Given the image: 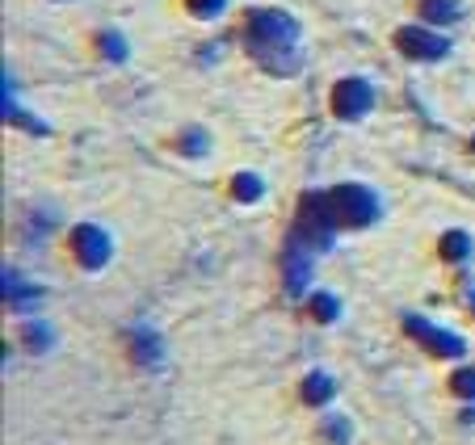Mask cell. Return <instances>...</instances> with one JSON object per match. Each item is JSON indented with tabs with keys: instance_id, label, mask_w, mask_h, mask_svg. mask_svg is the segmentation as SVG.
I'll list each match as a JSON object with an SVG mask.
<instances>
[{
	"instance_id": "7a4b0ae2",
	"label": "cell",
	"mask_w": 475,
	"mask_h": 445,
	"mask_svg": "<svg viewBox=\"0 0 475 445\" xmlns=\"http://www.w3.org/2000/svg\"><path fill=\"white\" fill-rule=\"evenodd\" d=\"M336 214H333V202H328V194H303V202H299V214H294V227L291 236L294 244H303L308 252H324L333 248V236H336Z\"/></svg>"
},
{
	"instance_id": "7c38bea8",
	"label": "cell",
	"mask_w": 475,
	"mask_h": 445,
	"mask_svg": "<svg viewBox=\"0 0 475 445\" xmlns=\"http://www.w3.org/2000/svg\"><path fill=\"white\" fill-rule=\"evenodd\" d=\"M232 194H236V202H257V197L266 194V181L257 172H240L236 181H232Z\"/></svg>"
},
{
	"instance_id": "ac0fdd59",
	"label": "cell",
	"mask_w": 475,
	"mask_h": 445,
	"mask_svg": "<svg viewBox=\"0 0 475 445\" xmlns=\"http://www.w3.org/2000/svg\"><path fill=\"white\" fill-rule=\"evenodd\" d=\"M324 437H328V445H345V441H350V420L333 416L328 424H324Z\"/></svg>"
},
{
	"instance_id": "277c9868",
	"label": "cell",
	"mask_w": 475,
	"mask_h": 445,
	"mask_svg": "<svg viewBox=\"0 0 475 445\" xmlns=\"http://www.w3.org/2000/svg\"><path fill=\"white\" fill-rule=\"evenodd\" d=\"M404 332L412 336V340H420V345L429 348L434 357H462V353H467L462 336L446 332V328H434L425 315H404Z\"/></svg>"
},
{
	"instance_id": "e0dca14e",
	"label": "cell",
	"mask_w": 475,
	"mask_h": 445,
	"mask_svg": "<svg viewBox=\"0 0 475 445\" xmlns=\"http://www.w3.org/2000/svg\"><path fill=\"white\" fill-rule=\"evenodd\" d=\"M450 390H454L459 399H475V370H454V374H450Z\"/></svg>"
},
{
	"instance_id": "44dd1931",
	"label": "cell",
	"mask_w": 475,
	"mask_h": 445,
	"mask_svg": "<svg viewBox=\"0 0 475 445\" xmlns=\"http://www.w3.org/2000/svg\"><path fill=\"white\" fill-rule=\"evenodd\" d=\"M101 51H106L110 59H126V46H123L118 34H101Z\"/></svg>"
},
{
	"instance_id": "8992f818",
	"label": "cell",
	"mask_w": 475,
	"mask_h": 445,
	"mask_svg": "<svg viewBox=\"0 0 475 445\" xmlns=\"http://www.w3.org/2000/svg\"><path fill=\"white\" fill-rule=\"evenodd\" d=\"M72 248H76V256H81L84 269H106L114 244H110V236H106L101 227L84 222V227H76V231H72Z\"/></svg>"
},
{
	"instance_id": "5b68a950",
	"label": "cell",
	"mask_w": 475,
	"mask_h": 445,
	"mask_svg": "<svg viewBox=\"0 0 475 445\" xmlns=\"http://www.w3.org/2000/svg\"><path fill=\"white\" fill-rule=\"evenodd\" d=\"M370 105H375V88H370L362 76H350V80H341L333 88V113L336 118H345V122L370 113Z\"/></svg>"
},
{
	"instance_id": "5bb4252c",
	"label": "cell",
	"mask_w": 475,
	"mask_h": 445,
	"mask_svg": "<svg viewBox=\"0 0 475 445\" xmlns=\"http://www.w3.org/2000/svg\"><path fill=\"white\" fill-rule=\"evenodd\" d=\"M311 315H316V320L320 323H333L336 315H341V303H336L333 294H311Z\"/></svg>"
},
{
	"instance_id": "8fae6325",
	"label": "cell",
	"mask_w": 475,
	"mask_h": 445,
	"mask_svg": "<svg viewBox=\"0 0 475 445\" xmlns=\"http://www.w3.org/2000/svg\"><path fill=\"white\" fill-rule=\"evenodd\" d=\"M459 13H462V9L454 4V0H420V17H425V21H434V26H450Z\"/></svg>"
},
{
	"instance_id": "9a60e30c",
	"label": "cell",
	"mask_w": 475,
	"mask_h": 445,
	"mask_svg": "<svg viewBox=\"0 0 475 445\" xmlns=\"http://www.w3.org/2000/svg\"><path fill=\"white\" fill-rule=\"evenodd\" d=\"M135 357L140 362H160V340L152 332H135Z\"/></svg>"
},
{
	"instance_id": "3957f363",
	"label": "cell",
	"mask_w": 475,
	"mask_h": 445,
	"mask_svg": "<svg viewBox=\"0 0 475 445\" xmlns=\"http://www.w3.org/2000/svg\"><path fill=\"white\" fill-rule=\"evenodd\" d=\"M328 202L341 227H370L378 219V197L366 185H336L328 189Z\"/></svg>"
},
{
	"instance_id": "9c48e42d",
	"label": "cell",
	"mask_w": 475,
	"mask_h": 445,
	"mask_svg": "<svg viewBox=\"0 0 475 445\" xmlns=\"http://www.w3.org/2000/svg\"><path fill=\"white\" fill-rule=\"evenodd\" d=\"M0 286H4V298H9V306H17V311H26V306H38V298H42L38 286H26L17 269H4Z\"/></svg>"
},
{
	"instance_id": "603a6c76",
	"label": "cell",
	"mask_w": 475,
	"mask_h": 445,
	"mask_svg": "<svg viewBox=\"0 0 475 445\" xmlns=\"http://www.w3.org/2000/svg\"><path fill=\"white\" fill-rule=\"evenodd\" d=\"M471 147H475V143H471Z\"/></svg>"
},
{
	"instance_id": "ffe728a7",
	"label": "cell",
	"mask_w": 475,
	"mask_h": 445,
	"mask_svg": "<svg viewBox=\"0 0 475 445\" xmlns=\"http://www.w3.org/2000/svg\"><path fill=\"white\" fill-rule=\"evenodd\" d=\"M190 4V13L194 17H215V13H224V0H185Z\"/></svg>"
},
{
	"instance_id": "7402d4cb",
	"label": "cell",
	"mask_w": 475,
	"mask_h": 445,
	"mask_svg": "<svg viewBox=\"0 0 475 445\" xmlns=\"http://www.w3.org/2000/svg\"><path fill=\"white\" fill-rule=\"evenodd\" d=\"M467 303H471V311H475V290H467Z\"/></svg>"
},
{
	"instance_id": "52a82bcc",
	"label": "cell",
	"mask_w": 475,
	"mask_h": 445,
	"mask_svg": "<svg viewBox=\"0 0 475 445\" xmlns=\"http://www.w3.org/2000/svg\"><path fill=\"white\" fill-rule=\"evenodd\" d=\"M395 46H400L408 59H442L450 51L446 34H429V29H417V26L400 29V34H395Z\"/></svg>"
},
{
	"instance_id": "6da1fadb",
	"label": "cell",
	"mask_w": 475,
	"mask_h": 445,
	"mask_svg": "<svg viewBox=\"0 0 475 445\" xmlns=\"http://www.w3.org/2000/svg\"><path fill=\"white\" fill-rule=\"evenodd\" d=\"M244 46L249 55L274 76H294L299 71V26L278 9H257L244 21Z\"/></svg>"
},
{
	"instance_id": "4fadbf2b",
	"label": "cell",
	"mask_w": 475,
	"mask_h": 445,
	"mask_svg": "<svg viewBox=\"0 0 475 445\" xmlns=\"http://www.w3.org/2000/svg\"><path fill=\"white\" fill-rule=\"evenodd\" d=\"M442 256H446V261H467V256H471V239L462 236V231H450L446 239H442Z\"/></svg>"
},
{
	"instance_id": "ba28073f",
	"label": "cell",
	"mask_w": 475,
	"mask_h": 445,
	"mask_svg": "<svg viewBox=\"0 0 475 445\" xmlns=\"http://www.w3.org/2000/svg\"><path fill=\"white\" fill-rule=\"evenodd\" d=\"M311 264H316V252H308L303 244L286 239V248H282V273H286V290L299 294L303 286H308Z\"/></svg>"
},
{
	"instance_id": "2e32d148",
	"label": "cell",
	"mask_w": 475,
	"mask_h": 445,
	"mask_svg": "<svg viewBox=\"0 0 475 445\" xmlns=\"http://www.w3.org/2000/svg\"><path fill=\"white\" fill-rule=\"evenodd\" d=\"M21 336H26V345L34 348V353L51 348V328H47V323H26V328H21Z\"/></svg>"
},
{
	"instance_id": "30bf717a",
	"label": "cell",
	"mask_w": 475,
	"mask_h": 445,
	"mask_svg": "<svg viewBox=\"0 0 475 445\" xmlns=\"http://www.w3.org/2000/svg\"><path fill=\"white\" fill-rule=\"evenodd\" d=\"M299 395H303V404H328V399H333L336 395V382L328 374H320V370H316V374H308L303 378V387H299Z\"/></svg>"
},
{
	"instance_id": "d6986e66",
	"label": "cell",
	"mask_w": 475,
	"mask_h": 445,
	"mask_svg": "<svg viewBox=\"0 0 475 445\" xmlns=\"http://www.w3.org/2000/svg\"><path fill=\"white\" fill-rule=\"evenodd\" d=\"M182 152L185 155H202V152H207V130H198V126H194V130H185V135H182Z\"/></svg>"
}]
</instances>
